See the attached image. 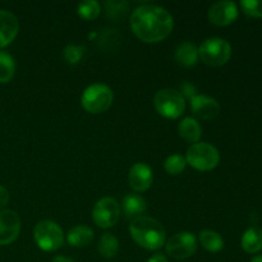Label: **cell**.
I'll list each match as a JSON object with an SVG mask.
<instances>
[{
  "instance_id": "obj_1",
  "label": "cell",
  "mask_w": 262,
  "mask_h": 262,
  "mask_svg": "<svg viewBox=\"0 0 262 262\" xmlns=\"http://www.w3.org/2000/svg\"><path fill=\"white\" fill-rule=\"evenodd\" d=\"M173 15L163 7L154 4L141 5L130 15V27L140 40L145 42H159L173 31Z\"/></svg>"
},
{
  "instance_id": "obj_2",
  "label": "cell",
  "mask_w": 262,
  "mask_h": 262,
  "mask_svg": "<svg viewBox=\"0 0 262 262\" xmlns=\"http://www.w3.org/2000/svg\"><path fill=\"white\" fill-rule=\"evenodd\" d=\"M129 233L133 241L146 250L156 251L165 243V229L152 217L141 216L135 219L129 225Z\"/></svg>"
},
{
  "instance_id": "obj_3",
  "label": "cell",
  "mask_w": 262,
  "mask_h": 262,
  "mask_svg": "<svg viewBox=\"0 0 262 262\" xmlns=\"http://www.w3.org/2000/svg\"><path fill=\"white\" fill-rule=\"evenodd\" d=\"M187 164L200 171L212 170L220 161V154L215 146L207 142H197L189 146L186 155Z\"/></svg>"
},
{
  "instance_id": "obj_4",
  "label": "cell",
  "mask_w": 262,
  "mask_h": 262,
  "mask_svg": "<svg viewBox=\"0 0 262 262\" xmlns=\"http://www.w3.org/2000/svg\"><path fill=\"white\" fill-rule=\"evenodd\" d=\"M112 89L104 83H94L87 87L81 96V104L86 112L91 114H101L113 104Z\"/></svg>"
},
{
  "instance_id": "obj_5",
  "label": "cell",
  "mask_w": 262,
  "mask_h": 262,
  "mask_svg": "<svg viewBox=\"0 0 262 262\" xmlns=\"http://www.w3.org/2000/svg\"><path fill=\"white\" fill-rule=\"evenodd\" d=\"M232 46L224 38H206L199 48V58L207 66L222 67L229 61Z\"/></svg>"
},
{
  "instance_id": "obj_6",
  "label": "cell",
  "mask_w": 262,
  "mask_h": 262,
  "mask_svg": "<svg viewBox=\"0 0 262 262\" xmlns=\"http://www.w3.org/2000/svg\"><path fill=\"white\" fill-rule=\"evenodd\" d=\"M154 105L160 115L168 119H177L186 110V99L181 92L171 89H163L156 92Z\"/></svg>"
},
{
  "instance_id": "obj_7",
  "label": "cell",
  "mask_w": 262,
  "mask_h": 262,
  "mask_svg": "<svg viewBox=\"0 0 262 262\" xmlns=\"http://www.w3.org/2000/svg\"><path fill=\"white\" fill-rule=\"evenodd\" d=\"M36 245L45 252H54L64 243V233L56 223L51 220H42L37 223L33 230Z\"/></svg>"
},
{
  "instance_id": "obj_8",
  "label": "cell",
  "mask_w": 262,
  "mask_h": 262,
  "mask_svg": "<svg viewBox=\"0 0 262 262\" xmlns=\"http://www.w3.org/2000/svg\"><path fill=\"white\" fill-rule=\"evenodd\" d=\"M120 206L117 200L112 197H104L99 200L92 210V219L97 227L107 229L117 224L119 220Z\"/></svg>"
},
{
  "instance_id": "obj_9",
  "label": "cell",
  "mask_w": 262,
  "mask_h": 262,
  "mask_svg": "<svg viewBox=\"0 0 262 262\" xmlns=\"http://www.w3.org/2000/svg\"><path fill=\"white\" fill-rule=\"evenodd\" d=\"M197 250V238L188 232L174 234L166 242V252L176 260H186L194 255Z\"/></svg>"
},
{
  "instance_id": "obj_10",
  "label": "cell",
  "mask_w": 262,
  "mask_h": 262,
  "mask_svg": "<svg viewBox=\"0 0 262 262\" xmlns=\"http://www.w3.org/2000/svg\"><path fill=\"white\" fill-rule=\"evenodd\" d=\"M20 232L19 215L13 210L0 211V246L10 245Z\"/></svg>"
},
{
  "instance_id": "obj_11",
  "label": "cell",
  "mask_w": 262,
  "mask_h": 262,
  "mask_svg": "<svg viewBox=\"0 0 262 262\" xmlns=\"http://www.w3.org/2000/svg\"><path fill=\"white\" fill-rule=\"evenodd\" d=\"M189 102H191L192 113L199 119L212 120L220 113V104L214 97L206 95H194Z\"/></svg>"
},
{
  "instance_id": "obj_12",
  "label": "cell",
  "mask_w": 262,
  "mask_h": 262,
  "mask_svg": "<svg viewBox=\"0 0 262 262\" xmlns=\"http://www.w3.org/2000/svg\"><path fill=\"white\" fill-rule=\"evenodd\" d=\"M238 17V8L234 2H217L211 5L209 10L210 22L216 26L232 25Z\"/></svg>"
},
{
  "instance_id": "obj_13",
  "label": "cell",
  "mask_w": 262,
  "mask_h": 262,
  "mask_svg": "<svg viewBox=\"0 0 262 262\" xmlns=\"http://www.w3.org/2000/svg\"><path fill=\"white\" fill-rule=\"evenodd\" d=\"M154 181L152 170L145 163H136L129 169L128 174V183L130 188L136 192H145L151 187Z\"/></svg>"
},
{
  "instance_id": "obj_14",
  "label": "cell",
  "mask_w": 262,
  "mask_h": 262,
  "mask_svg": "<svg viewBox=\"0 0 262 262\" xmlns=\"http://www.w3.org/2000/svg\"><path fill=\"white\" fill-rule=\"evenodd\" d=\"M19 31V22L13 13L8 10H0V48H5L12 41Z\"/></svg>"
},
{
  "instance_id": "obj_15",
  "label": "cell",
  "mask_w": 262,
  "mask_h": 262,
  "mask_svg": "<svg viewBox=\"0 0 262 262\" xmlns=\"http://www.w3.org/2000/svg\"><path fill=\"white\" fill-rule=\"evenodd\" d=\"M122 209L125 216L135 220L145 214L146 209H147V204H146L145 199L140 194L129 193L123 199Z\"/></svg>"
},
{
  "instance_id": "obj_16",
  "label": "cell",
  "mask_w": 262,
  "mask_h": 262,
  "mask_svg": "<svg viewBox=\"0 0 262 262\" xmlns=\"http://www.w3.org/2000/svg\"><path fill=\"white\" fill-rule=\"evenodd\" d=\"M176 60L182 67H193L199 60V48L193 42H182L176 50Z\"/></svg>"
},
{
  "instance_id": "obj_17",
  "label": "cell",
  "mask_w": 262,
  "mask_h": 262,
  "mask_svg": "<svg viewBox=\"0 0 262 262\" xmlns=\"http://www.w3.org/2000/svg\"><path fill=\"white\" fill-rule=\"evenodd\" d=\"M178 132L179 136H181L184 141L192 143V145L199 142V140L201 138L202 135L201 125H200V123L192 117H187L184 118V119H182V122L179 123L178 125Z\"/></svg>"
},
{
  "instance_id": "obj_18",
  "label": "cell",
  "mask_w": 262,
  "mask_h": 262,
  "mask_svg": "<svg viewBox=\"0 0 262 262\" xmlns=\"http://www.w3.org/2000/svg\"><path fill=\"white\" fill-rule=\"evenodd\" d=\"M94 239V230L87 225H76L67 234V241L73 247H86Z\"/></svg>"
},
{
  "instance_id": "obj_19",
  "label": "cell",
  "mask_w": 262,
  "mask_h": 262,
  "mask_svg": "<svg viewBox=\"0 0 262 262\" xmlns=\"http://www.w3.org/2000/svg\"><path fill=\"white\" fill-rule=\"evenodd\" d=\"M242 248L247 253H257L262 250V229L258 227H251L243 233Z\"/></svg>"
},
{
  "instance_id": "obj_20",
  "label": "cell",
  "mask_w": 262,
  "mask_h": 262,
  "mask_svg": "<svg viewBox=\"0 0 262 262\" xmlns=\"http://www.w3.org/2000/svg\"><path fill=\"white\" fill-rule=\"evenodd\" d=\"M199 239L201 242L202 247L209 251V252H219L224 247V239H223L219 233L214 232V230H202L199 235Z\"/></svg>"
},
{
  "instance_id": "obj_21",
  "label": "cell",
  "mask_w": 262,
  "mask_h": 262,
  "mask_svg": "<svg viewBox=\"0 0 262 262\" xmlns=\"http://www.w3.org/2000/svg\"><path fill=\"white\" fill-rule=\"evenodd\" d=\"M99 252L102 257L105 258H113L118 253L119 250V242H118L117 237L110 233H105L99 241Z\"/></svg>"
},
{
  "instance_id": "obj_22",
  "label": "cell",
  "mask_w": 262,
  "mask_h": 262,
  "mask_svg": "<svg viewBox=\"0 0 262 262\" xmlns=\"http://www.w3.org/2000/svg\"><path fill=\"white\" fill-rule=\"evenodd\" d=\"M14 59L7 51H0V83H8L14 76Z\"/></svg>"
},
{
  "instance_id": "obj_23",
  "label": "cell",
  "mask_w": 262,
  "mask_h": 262,
  "mask_svg": "<svg viewBox=\"0 0 262 262\" xmlns=\"http://www.w3.org/2000/svg\"><path fill=\"white\" fill-rule=\"evenodd\" d=\"M187 161L186 158H183L179 154H174L166 158V160L164 161V169H165L166 173L171 174V176H178L182 171L186 169Z\"/></svg>"
},
{
  "instance_id": "obj_24",
  "label": "cell",
  "mask_w": 262,
  "mask_h": 262,
  "mask_svg": "<svg viewBox=\"0 0 262 262\" xmlns=\"http://www.w3.org/2000/svg\"><path fill=\"white\" fill-rule=\"evenodd\" d=\"M77 12L83 19H95L100 14V4L96 0H86L78 4Z\"/></svg>"
},
{
  "instance_id": "obj_25",
  "label": "cell",
  "mask_w": 262,
  "mask_h": 262,
  "mask_svg": "<svg viewBox=\"0 0 262 262\" xmlns=\"http://www.w3.org/2000/svg\"><path fill=\"white\" fill-rule=\"evenodd\" d=\"M241 7L250 17L262 18V0H243L241 2Z\"/></svg>"
},
{
  "instance_id": "obj_26",
  "label": "cell",
  "mask_w": 262,
  "mask_h": 262,
  "mask_svg": "<svg viewBox=\"0 0 262 262\" xmlns=\"http://www.w3.org/2000/svg\"><path fill=\"white\" fill-rule=\"evenodd\" d=\"M105 7H106L107 15L113 19H118V18H122L127 12L128 4L125 2H106Z\"/></svg>"
},
{
  "instance_id": "obj_27",
  "label": "cell",
  "mask_w": 262,
  "mask_h": 262,
  "mask_svg": "<svg viewBox=\"0 0 262 262\" xmlns=\"http://www.w3.org/2000/svg\"><path fill=\"white\" fill-rule=\"evenodd\" d=\"M84 54V49L82 46L77 45H69L64 49V59L68 61L69 64H77L82 59Z\"/></svg>"
},
{
  "instance_id": "obj_28",
  "label": "cell",
  "mask_w": 262,
  "mask_h": 262,
  "mask_svg": "<svg viewBox=\"0 0 262 262\" xmlns=\"http://www.w3.org/2000/svg\"><path fill=\"white\" fill-rule=\"evenodd\" d=\"M181 95L184 97V99L187 97V99L191 100L192 97L196 95V87H194L192 83H189V82H184V83L181 86Z\"/></svg>"
},
{
  "instance_id": "obj_29",
  "label": "cell",
  "mask_w": 262,
  "mask_h": 262,
  "mask_svg": "<svg viewBox=\"0 0 262 262\" xmlns=\"http://www.w3.org/2000/svg\"><path fill=\"white\" fill-rule=\"evenodd\" d=\"M8 202H9V193L4 187L0 186V211L7 206Z\"/></svg>"
},
{
  "instance_id": "obj_30",
  "label": "cell",
  "mask_w": 262,
  "mask_h": 262,
  "mask_svg": "<svg viewBox=\"0 0 262 262\" xmlns=\"http://www.w3.org/2000/svg\"><path fill=\"white\" fill-rule=\"evenodd\" d=\"M147 262H169V261L164 255H161V253H156V255H154Z\"/></svg>"
},
{
  "instance_id": "obj_31",
  "label": "cell",
  "mask_w": 262,
  "mask_h": 262,
  "mask_svg": "<svg viewBox=\"0 0 262 262\" xmlns=\"http://www.w3.org/2000/svg\"><path fill=\"white\" fill-rule=\"evenodd\" d=\"M53 262H74L72 258L67 257V256H55L53 258Z\"/></svg>"
},
{
  "instance_id": "obj_32",
  "label": "cell",
  "mask_w": 262,
  "mask_h": 262,
  "mask_svg": "<svg viewBox=\"0 0 262 262\" xmlns=\"http://www.w3.org/2000/svg\"><path fill=\"white\" fill-rule=\"evenodd\" d=\"M251 262H262V255L260 256H255V257L251 260Z\"/></svg>"
}]
</instances>
